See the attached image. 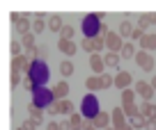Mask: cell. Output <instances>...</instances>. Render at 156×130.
Listing matches in <instances>:
<instances>
[{
  "label": "cell",
  "instance_id": "cell-6",
  "mask_svg": "<svg viewBox=\"0 0 156 130\" xmlns=\"http://www.w3.org/2000/svg\"><path fill=\"white\" fill-rule=\"evenodd\" d=\"M106 48H108V53H119L124 48V39L119 37V32H110L106 37Z\"/></svg>",
  "mask_w": 156,
  "mask_h": 130
},
{
  "label": "cell",
  "instance_id": "cell-25",
  "mask_svg": "<svg viewBox=\"0 0 156 130\" xmlns=\"http://www.w3.org/2000/svg\"><path fill=\"white\" fill-rule=\"evenodd\" d=\"M103 59H106V66L117 68V66H119V59H122V55H119V53H108Z\"/></svg>",
  "mask_w": 156,
  "mask_h": 130
},
{
  "label": "cell",
  "instance_id": "cell-48",
  "mask_svg": "<svg viewBox=\"0 0 156 130\" xmlns=\"http://www.w3.org/2000/svg\"><path fill=\"white\" fill-rule=\"evenodd\" d=\"M19 130H23V128H19Z\"/></svg>",
  "mask_w": 156,
  "mask_h": 130
},
{
  "label": "cell",
  "instance_id": "cell-26",
  "mask_svg": "<svg viewBox=\"0 0 156 130\" xmlns=\"http://www.w3.org/2000/svg\"><path fill=\"white\" fill-rule=\"evenodd\" d=\"M133 101H136V89H124L122 92V103L124 105H133Z\"/></svg>",
  "mask_w": 156,
  "mask_h": 130
},
{
  "label": "cell",
  "instance_id": "cell-43",
  "mask_svg": "<svg viewBox=\"0 0 156 130\" xmlns=\"http://www.w3.org/2000/svg\"><path fill=\"white\" fill-rule=\"evenodd\" d=\"M145 128H147V130H156V121H147Z\"/></svg>",
  "mask_w": 156,
  "mask_h": 130
},
{
  "label": "cell",
  "instance_id": "cell-34",
  "mask_svg": "<svg viewBox=\"0 0 156 130\" xmlns=\"http://www.w3.org/2000/svg\"><path fill=\"white\" fill-rule=\"evenodd\" d=\"M21 41H12L9 43V50H12V57H21Z\"/></svg>",
  "mask_w": 156,
  "mask_h": 130
},
{
  "label": "cell",
  "instance_id": "cell-30",
  "mask_svg": "<svg viewBox=\"0 0 156 130\" xmlns=\"http://www.w3.org/2000/svg\"><path fill=\"white\" fill-rule=\"evenodd\" d=\"M80 48L87 50L90 55H94V41H92V39H87V37H83V41H80Z\"/></svg>",
  "mask_w": 156,
  "mask_h": 130
},
{
  "label": "cell",
  "instance_id": "cell-44",
  "mask_svg": "<svg viewBox=\"0 0 156 130\" xmlns=\"http://www.w3.org/2000/svg\"><path fill=\"white\" fill-rule=\"evenodd\" d=\"M117 130H136V128H133L131 123H124V125H119V128H117Z\"/></svg>",
  "mask_w": 156,
  "mask_h": 130
},
{
  "label": "cell",
  "instance_id": "cell-12",
  "mask_svg": "<svg viewBox=\"0 0 156 130\" xmlns=\"http://www.w3.org/2000/svg\"><path fill=\"white\" fill-rule=\"evenodd\" d=\"M28 114H30V119L37 123V128L41 125V121H44V110L41 107H37V105H28Z\"/></svg>",
  "mask_w": 156,
  "mask_h": 130
},
{
  "label": "cell",
  "instance_id": "cell-21",
  "mask_svg": "<svg viewBox=\"0 0 156 130\" xmlns=\"http://www.w3.org/2000/svg\"><path fill=\"white\" fill-rule=\"evenodd\" d=\"M21 46H23V48L28 50V53H32V50L37 48V46H34V32L23 34V37H21Z\"/></svg>",
  "mask_w": 156,
  "mask_h": 130
},
{
  "label": "cell",
  "instance_id": "cell-31",
  "mask_svg": "<svg viewBox=\"0 0 156 130\" xmlns=\"http://www.w3.org/2000/svg\"><path fill=\"white\" fill-rule=\"evenodd\" d=\"M131 125H133V128H136V130H142V128H145V125H147V119H145V116H136V119H131Z\"/></svg>",
  "mask_w": 156,
  "mask_h": 130
},
{
  "label": "cell",
  "instance_id": "cell-37",
  "mask_svg": "<svg viewBox=\"0 0 156 130\" xmlns=\"http://www.w3.org/2000/svg\"><path fill=\"white\" fill-rule=\"evenodd\" d=\"M21 82H23V78H21L19 71H12V87H19Z\"/></svg>",
  "mask_w": 156,
  "mask_h": 130
},
{
  "label": "cell",
  "instance_id": "cell-13",
  "mask_svg": "<svg viewBox=\"0 0 156 130\" xmlns=\"http://www.w3.org/2000/svg\"><path fill=\"white\" fill-rule=\"evenodd\" d=\"M110 116H112V125H115V128H119V125L126 123V121H124V116H126L124 107H115V110L110 112Z\"/></svg>",
  "mask_w": 156,
  "mask_h": 130
},
{
  "label": "cell",
  "instance_id": "cell-32",
  "mask_svg": "<svg viewBox=\"0 0 156 130\" xmlns=\"http://www.w3.org/2000/svg\"><path fill=\"white\" fill-rule=\"evenodd\" d=\"M44 30H46L44 18H34V23H32V32H34V34H39V32H44Z\"/></svg>",
  "mask_w": 156,
  "mask_h": 130
},
{
  "label": "cell",
  "instance_id": "cell-27",
  "mask_svg": "<svg viewBox=\"0 0 156 130\" xmlns=\"http://www.w3.org/2000/svg\"><path fill=\"white\" fill-rule=\"evenodd\" d=\"M60 73H62L64 78H69V75H73V64L69 62V59H64L62 64H60Z\"/></svg>",
  "mask_w": 156,
  "mask_h": 130
},
{
  "label": "cell",
  "instance_id": "cell-45",
  "mask_svg": "<svg viewBox=\"0 0 156 130\" xmlns=\"http://www.w3.org/2000/svg\"><path fill=\"white\" fill-rule=\"evenodd\" d=\"M149 21H151V25H156V12H154V14H149Z\"/></svg>",
  "mask_w": 156,
  "mask_h": 130
},
{
  "label": "cell",
  "instance_id": "cell-2",
  "mask_svg": "<svg viewBox=\"0 0 156 130\" xmlns=\"http://www.w3.org/2000/svg\"><path fill=\"white\" fill-rule=\"evenodd\" d=\"M55 101L53 89H46V87H37L32 92V103H37V107H51Z\"/></svg>",
  "mask_w": 156,
  "mask_h": 130
},
{
  "label": "cell",
  "instance_id": "cell-11",
  "mask_svg": "<svg viewBox=\"0 0 156 130\" xmlns=\"http://www.w3.org/2000/svg\"><path fill=\"white\" fill-rule=\"evenodd\" d=\"M90 66H92V71L97 73V75H103V68H106V59L101 57V55H90Z\"/></svg>",
  "mask_w": 156,
  "mask_h": 130
},
{
  "label": "cell",
  "instance_id": "cell-23",
  "mask_svg": "<svg viewBox=\"0 0 156 130\" xmlns=\"http://www.w3.org/2000/svg\"><path fill=\"white\" fill-rule=\"evenodd\" d=\"M140 48L142 50H154L156 48V34H145L140 41Z\"/></svg>",
  "mask_w": 156,
  "mask_h": 130
},
{
  "label": "cell",
  "instance_id": "cell-36",
  "mask_svg": "<svg viewBox=\"0 0 156 130\" xmlns=\"http://www.w3.org/2000/svg\"><path fill=\"white\" fill-rule=\"evenodd\" d=\"M101 82H103V89H106V87L115 85V78H112L110 73H103V75H101Z\"/></svg>",
  "mask_w": 156,
  "mask_h": 130
},
{
  "label": "cell",
  "instance_id": "cell-7",
  "mask_svg": "<svg viewBox=\"0 0 156 130\" xmlns=\"http://www.w3.org/2000/svg\"><path fill=\"white\" fill-rule=\"evenodd\" d=\"M136 64L142 68V71H154V57H151L147 50H138V55H136Z\"/></svg>",
  "mask_w": 156,
  "mask_h": 130
},
{
  "label": "cell",
  "instance_id": "cell-39",
  "mask_svg": "<svg viewBox=\"0 0 156 130\" xmlns=\"http://www.w3.org/2000/svg\"><path fill=\"white\" fill-rule=\"evenodd\" d=\"M23 130H37V123H34L32 119H28V121L23 123Z\"/></svg>",
  "mask_w": 156,
  "mask_h": 130
},
{
  "label": "cell",
  "instance_id": "cell-15",
  "mask_svg": "<svg viewBox=\"0 0 156 130\" xmlns=\"http://www.w3.org/2000/svg\"><path fill=\"white\" fill-rule=\"evenodd\" d=\"M85 87H87L90 92H99V89H103V82H101V75H90L87 80H85Z\"/></svg>",
  "mask_w": 156,
  "mask_h": 130
},
{
  "label": "cell",
  "instance_id": "cell-18",
  "mask_svg": "<svg viewBox=\"0 0 156 130\" xmlns=\"http://www.w3.org/2000/svg\"><path fill=\"white\" fill-rule=\"evenodd\" d=\"M55 110H58V114H73V103H69L67 98L55 101Z\"/></svg>",
  "mask_w": 156,
  "mask_h": 130
},
{
  "label": "cell",
  "instance_id": "cell-40",
  "mask_svg": "<svg viewBox=\"0 0 156 130\" xmlns=\"http://www.w3.org/2000/svg\"><path fill=\"white\" fill-rule=\"evenodd\" d=\"M46 114H48V116H55V114H58V110H55V103L48 107V110H46Z\"/></svg>",
  "mask_w": 156,
  "mask_h": 130
},
{
  "label": "cell",
  "instance_id": "cell-20",
  "mask_svg": "<svg viewBox=\"0 0 156 130\" xmlns=\"http://www.w3.org/2000/svg\"><path fill=\"white\" fill-rule=\"evenodd\" d=\"M140 112H142V116H145L147 121H156V105L154 103H145V105L140 107Z\"/></svg>",
  "mask_w": 156,
  "mask_h": 130
},
{
  "label": "cell",
  "instance_id": "cell-28",
  "mask_svg": "<svg viewBox=\"0 0 156 130\" xmlns=\"http://www.w3.org/2000/svg\"><path fill=\"white\" fill-rule=\"evenodd\" d=\"M122 107H124V112H126V114L131 116V119H136V116H140V114H142V112L138 110V105H136V103H133V105H122Z\"/></svg>",
  "mask_w": 156,
  "mask_h": 130
},
{
  "label": "cell",
  "instance_id": "cell-9",
  "mask_svg": "<svg viewBox=\"0 0 156 130\" xmlns=\"http://www.w3.org/2000/svg\"><path fill=\"white\" fill-rule=\"evenodd\" d=\"M129 85H133V75L129 71H119L115 75V87L124 92V89H129Z\"/></svg>",
  "mask_w": 156,
  "mask_h": 130
},
{
  "label": "cell",
  "instance_id": "cell-22",
  "mask_svg": "<svg viewBox=\"0 0 156 130\" xmlns=\"http://www.w3.org/2000/svg\"><path fill=\"white\" fill-rule=\"evenodd\" d=\"M119 55H122L124 59H131V57L136 59V55H138V53H136V46H133L131 41H124V48L119 50Z\"/></svg>",
  "mask_w": 156,
  "mask_h": 130
},
{
  "label": "cell",
  "instance_id": "cell-42",
  "mask_svg": "<svg viewBox=\"0 0 156 130\" xmlns=\"http://www.w3.org/2000/svg\"><path fill=\"white\" fill-rule=\"evenodd\" d=\"M83 130H99V128H97V125L92 123V121H87V123H85V128H83Z\"/></svg>",
  "mask_w": 156,
  "mask_h": 130
},
{
  "label": "cell",
  "instance_id": "cell-1",
  "mask_svg": "<svg viewBox=\"0 0 156 130\" xmlns=\"http://www.w3.org/2000/svg\"><path fill=\"white\" fill-rule=\"evenodd\" d=\"M28 75H30V80H32L37 87H44V82L48 80V68H46L44 62L37 59V62H32V68H30Z\"/></svg>",
  "mask_w": 156,
  "mask_h": 130
},
{
  "label": "cell",
  "instance_id": "cell-46",
  "mask_svg": "<svg viewBox=\"0 0 156 130\" xmlns=\"http://www.w3.org/2000/svg\"><path fill=\"white\" fill-rule=\"evenodd\" d=\"M149 82H151V87H154V89H156V75H154V78H151V80H149Z\"/></svg>",
  "mask_w": 156,
  "mask_h": 130
},
{
  "label": "cell",
  "instance_id": "cell-19",
  "mask_svg": "<svg viewBox=\"0 0 156 130\" xmlns=\"http://www.w3.org/2000/svg\"><path fill=\"white\" fill-rule=\"evenodd\" d=\"M110 119H112V116L108 114V112H99V114L92 119V123L97 125V128H101V130H103V128H108V121H110Z\"/></svg>",
  "mask_w": 156,
  "mask_h": 130
},
{
  "label": "cell",
  "instance_id": "cell-16",
  "mask_svg": "<svg viewBox=\"0 0 156 130\" xmlns=\"http://www.w3.org/2000/svg\"><path fill=\"white\" fill-rule=\"evenodd\" d=\"M64 25H67V23L62 21V16H60V14H55V16H51V18H48V30H51V32H62Z\"/></svg>",
  "mask_w": 156,
  "mask_h": 130
},
{
  "label": "cell",
  "instance_id": "cell-14",
  "mask_svg": "<svg viewBox=\"0 0 156 130\" xmlns=\"http://www.w3.org/2000/svg\"><path fill=\"white\" fill-rule=\"evenodd\" d=\"M67 94H69V85H67V82H58V85L53 87L55 101H64V98H67Z\"/></svg>",
  "mask_w": 156,
  "mask_h": 130
},
{
  "label": "cell",
  "instance_id": "cell-29",
  "mask_svg": "<svg viewBox=\"0 0 156 130\" xmlns=\"http://www.w3.org/2000/svg\"><path fill=\"white\" fill-rule=\"evenodd\" d=\"M92 41H94V53H99V50H103V48H106V37H103V34L94 37Z\"/></svg>",
  "mask_w": 156,
  "mask_h": 130
},
{
  "label": "cell",
  "instance_id": "cell-4",
  "mask_svg": "<svg viewBox=\"0 0 156 130\" xmlns=\"http://www.w3.org/2000/svg\"><path fill=\"white\" fill-rule=\"evenodd\" d=\"M97 114H99V101L94 94H87L83 98V116L85 119H94Z\"/></svg>",
  "mask_w": 156,
  "mask_h": 130
},
{
  "label": "cell",
  "instance_id": "cell-38",
  "mask_svg": "<svg viewBox=\"0 0 156 130\" xmlns=\"http://www.w3.org/2000/svg\"><path fill=\"white\" fill-rule=\"evenodd\" d=\"M142 37H145V32H142L140 28H136V30H133V34H131L133 41H142Z\"/></svg>",
  "mask_w": 156,
  "mask_h": 130
},
{
  "label": "cell",
  "instance_id": "cell-10",
  "mask_svg": "<svg viewBox=\"0 0 156 130\" xmlns=\"http://www.w3.org/2000/svg\"><path fill=\"white\" fill-rule=\"evenodd\" d=\"M58 48L62 50L64 55H69V57H71V55H76L78 46H76V41H73V39H62V37H60V41H58Z\"/></svg>",
  "mask_w": 156,
  "mask_h": 130
},
{
  "label": "cell",
  "instance_id": "cell-33",
  "mask_svg": "<svg viewBox=\"0 0 156 130\" xmlns=\"http://www.w3.org/2000/svg\"><path fill=\"white\" fill-rule=\"evenodd\" d=\"M149 25H151V21H149V16H147V14L138 16V28H140V30H147Z\"/></svg>",
  "mask_w": 156,
  "mask_h": 130
},
{
  "label": "cell",
  "instance_id": "cell-24",
  "mask_svg": "<svg viewBox=\"0 0 156 130\" xmlns=\"http://www.w3.org/2000/svg\"><path fill=\"white\" fill-rule=\"evenodd\" d=\"M133 30H136V28H133V23H131V21H122V23H119V37H131V34H133Z\"/></svg>",
  "mask_w": 156,
  "mask_h": 130
},
{
  "label": "cell",
  "instance_id": "cell-47",
  "mask_svg": "<svg viewBox=\"0 0 156 130\" xmlns=\"http://www.w3.org/2000/svg\"><path fill=\"white\" fill-rule=\"evenodd\" d=\"M103 130H117V128H110V125H108V128H103Z\"/></svg>",
  "mask_w": 156,
  "mask_h": 130
},
{
  "label": "cell",
  "instance_id": "cell-3",
  "mask_svg": "<svg viewBox=\"0 0 156 130\" xmlns=\"http://www.w3.org/2000/svg\"><path fill=\"white\" fill-rule=\"evenodd\" d=\"M101 18H99L97 14L94 16H85L83 18V32H85V37L87 39H94V37H99L101 34Z\"/></svg>",
  "mask_w": 156,
  "mask_h": 130
},
{
  "label": "cell",
  "instance_id": "cell-5",
  "mask_svg": "<svg viewBox=\"0 0 156 130\" xmlns=\"http://www.w3.org/2000/svg\"><path fill=\"white\" fill-rule=\"evenodd\" d=\"M32 68V57L30 55H21V57L12 59V71H19V73H30Z\"/></svg>",
  "mask_w": 156,
  "mask_h": 130
},
{
  "label": "cell",
  "instance_id": "cell-17",
  "mask_svg": "<svg viewBox=\"0 0 156 130\" xmlns=\"http://www.w3.org/2000/svg\"><path fill=\"white\" fill-rule=\"evenodd\" d=\"M69 123H71V130H83L87 121H85L83 114H76V112H73V114L69 116Z\"/></svg>",
  "mask_w": 156,
  "mask_h": 130
},
{
  "label": "cell",
  "instance_id": "cell-41",
  "mask_svg": "<svg viewBox=\"0 0 156 130\" xmlns=\"http://www.w3.org/2000/svg\"><path fill=\"white\" fill-rule=\"evenodd\" d=\"M60 130H71V123H69V121H62V123H60Z\"/></svg>",
  "mask_w": 156,
  "mask_h": 130
},
{
  "label": "cell",
  "instance_id": "cell-35",
  "mask_svg": "<svg viewBox=\"0 0 156 130\" xmlns=\"http://www.w3.org/2000/svg\"><path fill=\"white\" fill-rule=\"evenodd\" d=\"M62 39H73V34H76V30H73V25H64L62 28Z\"/></svg>",
  "mask_w": 156,
  "mask_h": 130
},
{
  "label": "cell",
  "instance_id": "cell-8",
  "mask_svg": "<svg viewBox=\"0 0 156 130\" xmlns=\"http://www.w3.org/2000/svg\"><path fill=\"white\" fill-rule=\"evenodd\" d=\"M154 87H151V82H147V80H140V82H136V94L138 96H142L145 98V103H149L151 101V96H154Z\"/></svg>",
  "mask_w": 156,
  "mask_h": 130
}]
</instances>
